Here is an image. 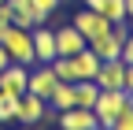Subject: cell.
Instances as JSON below:
<instances>
[{"label": "cell", "mask_w": 133, "mask_h": 130, "mask_svg": "<svg viewBox=\"0 0 133 130\" xmlns=\"http://www.w3.org/2000/svg\"><path fill=\"white\" fill-rule=\"evenodd\" d=\"M133 101V93H126V89H100V97H96V104H92V115H96V126H104V130H111L115 126V119L122 115V108Z\"/></svg>", "instance_id": "obj_1"}, {"label": "cell", "mask_w": 133, "mask_h": 130, "mask_svg": "<svg viewBox=\"0 0 133 130\" xmlns=\"http://www.w3.org/2000/svg\"><path fill=\"white\" fill-rule=\"evenodd\" d=\"M0 45H4V52H8L11 63H22V67H33V63H37L30 30H22V26H8V34L0 37Z\"/></svg>", "instance_id": "obj_2"}, {"label": "cell", "mask_w": 133, "mask_h": 130, "mask_svg": "<svg viewBox=\"0 0 133 130\" xmlns=\"http://www.w3.org/2000/svg\"><path fill=\"white\" fill-rule=\"evenodd\" d=\"M126 34H129V22H115L107 34H100V37L89 41V52H92L96 60H118V56H122V41H126Z\"/></svg>", "instance_id": "obj_3"}, {"label": "cell", "mask_w": 133, "mask_h": 130, "mask_svg": "<svg viewBox=\"0 0 133 130\" xmlns=\"http://www.w3.org/2000/svg\"><path fill=\"white\" fill-rule=\"evenodd\" d=\"M48 101H41L37 93H22L19 97V104H15V123H22V126H37L48 119Z\"/></svg>", "instance_id": "obj_4"}, {"label": "cell", "mask_w": 133, "mask_h": 130, "mask_svg": "<svg viewBox=\"0 0 133 130\" xmlns=\"http://www.w3.org/2000/svg\"><path fill=\"white\" fill-rule=\"evenodd\" d=\"M70 26L78 30L85 41H92V37H100V34H107L111 30V22L104 19V15H96L92 8H81V11H74V19H70Z\"/></svg>", "instance_id": "obj_5"}, {"label": "cell", "mask_w": 133, "mask_h": 130, "mask_svg": "<svg viewBox=\"0 0 133 130\" xmlns=\"http://www.w3.org/2000/svg\"><path fill=\"white\" fill-rule=\"evenodd\" d=\"M56 82H59V78L52 74V67H48V63H33L30 74H26V93H37L41 101H48V93L56 89Z\"/></svg>", "instance_id": "obj_6"}, {"label": "cell", "mask_w": 133, "mask_h": 130, "mask_svg": "<svg viewBox=\"0 0 133 130\" xmlns=\"http://www.w3.org/2000/svg\"><path fill=\"white\" fill-rule=\"evenodd\" d=\"M26 74H30V67L8 63V67L0 71V93H4V97H22L26 93Z\"/></svg>", "instance_id": "obj_7"}, {"label": "cell", "mask_w": 133, "mask_h": 130, "mask_svg": "<svg viewBox=\"0 0 133 130\" xmlns=\"http://www.w3.org/2000/svg\"><path fill=\"white\" fill-rule=\"evenodd\" d=\"M52 119L59 123V130H92L96 126L92 108H66V111H56Z\"/></svg>", "instance_id": "obj_8"}, {"label": "cell", "mask_w": 133, "mask_h": 130, "mask_svg": "<svg viewBox=\"0 0 133 130\" xmlns=\"http://www.w3.org/2000/svg\"><path fill=\"white\" fill-rule=\"evenodd\" d=\"M122 78H126V63L122 60H100V71H96V89H122Z\"/></svg>", "instance_id": "obj_9"}, {"label": "cell", "mask_w": 133, "mask_h": 130, "mask_svg": "<svg viewBox=\"0 0 133 130\" xmlns=\"http://www.w3.org/2000/svg\"><path fill=\"white\" fill-rule=\"evenodd\" d=\"M30 41H33V56L37 63H52L56 60V34L48 26H33L30 30Z\"/></svg>", "instance_id": "obj_10"}, {"label": "cell", "mask_w": 133, "mask_h": 130, "mask_svg": "<svg viewBox=\"0 0 133 130\" xmlns=\"http://www.w3.org/2000/svg\"><path fill=\"white\" fill-rule=\"evenodd\" d=\"M52 34H56V56H78L81 48H89V41L81 37L74 26H59Z\"/></svg>", "instance_id": "obj_11"}, {"label": "cell", "mask_w": 133, "mask_h": 130, "mask_svg": "<svg viewBox=\"0 0 133 130\" xmlns=\"http://www.w3.org/2000/svg\"><path fill=\"white\" fill-rule=\"evenodd\" d=\"M70 60V71H74V82H92L96 71H100V60L89 52V48H81L78 56H66Z\"/></svg>", "instance_id": "obj_12"}, {"label": "cell", "mask_w": 133, "mask_h": 130, "mask_svg": "<svg viewBox=\"0 0 133 130\" xmlns=\"http://www.w3.org/2000/svg\"><path fill=\"white\" fill-rule=\"evenodd\" d=\"M85 8H92L96 15H104L111 26L126 22V0H85Z\"/></svg>", "instance_id": "obj_13"}, {"label": "cell", "mask_w": 133, "mask_h": 130, "mask_svg": "<svg viewBox=\"0 0 133 130\" xmlns=\"http://www.w3.org/2000/svg\"><path fill=\"white\" fill-rule=\"evenodd\" d=\"M48 108H52V111L74 108V82H56V89L48 93Z\"/></svg>", "instance_id": "obj_14"}, {"label": "cell", "mask_w": 133, "mask_h": 130, "mask_svg": "<svg viewBox=\"0 0 133 130\" xmlns=\"http://www.w3.org/2000/svg\"><path fill=\"white\" fill-rule=\"evenodd\" d=\"M96 97H100L96 82H74V108H92Z\"/></svg>", "instance_id": "obj_15"}, {"label": "cell", "mask_w": 133, "mask_h": 130, "mask_svg": "<svg viewBox=\"0 0 133 130\" xmlns=\"http://www.w3.org/2000/svg\"><path fill=\"white\" fill-rule=\"evenodd\" d=\"M15 104H19V97H4L0 93V126L15 123Z\"/></svg>", "instance_id": "obj_16"}, {"label": "cell", "mask_w": 133, "mask_h": 130, "mask_svg": "<svg viewBox=\"0 0 133 130\" xmlns=\"http://www.w3.org/2000/svg\"><path fill=\"white\" fill-rule=\"evenodd\" d=\"M111 130H133V101L122 108V115L115 119V126H111Z\"/></svg>", "instance_id": "obj_17"}, {"label": "cell", "mask_w": 133, "mask_h": 130, "mask_svg": "<svg viewBox=\"0 0 133 130\" xmlns=\"http://www.w3.org/2000/svg\"><path fill=\"white\" fill-rule=\"evenodd\" d=\"M30 8H33V11H41V15H52V11L63 8V0H30Z\"/></svg>", "instance_id": "obj_18"}, {"label": "cell", "mask_w": 133, "mask_h": 130, "mask_svg": "<svg viewBox=\"0 0 133 130\" xmlns=\"http://www.w3.org/2000/svg\"><path fill=\"white\" fill-rule=\"evenodd\" d=\"M122 63H133V26H129V34H126V41H122V56H118Z\"/></svg>", "instance_id": "obj_19"}, {"label": "cell", "mask_w": 133, "mask_h": 130, "mask_svg": "<svg viewBox=\"0 0 133 130\" xmlns=\"http://www.w3.org/2000/svg\"><path fill=\"white\" fill-rule=\"evenodd\" d=\"M122 89L133 93V63H126V78H122Z\"/></svg>", "instance_id": "obj_20"}, {"label": "cell", "mask_w": 133, "mask_h": 130, "mask_svg": "<svg viewBox=\"0 0 133 130\" xmlns=\"http://www.w3.org/2000/svg\"><path fill=\"white\" fill-rule=\"evenodd\" d=\"M126 22L133 26V0H126Z\"/></svg>", "instance_id": "obj_21"}, {"label": "cell", "mask_w": 133, "mask_h": 130, "mask_svg": "<svg viewBox=\"0 0 133 130\" xmlns=\"http://www.w3.org/2000/svg\"><path fill=\"white\" fill-rule=\"evenodd\" d=\"M8 63H11V60H8V52H4V45H0V71L8 67Z\"/></svg>", "instance_id": "obj_22"}, {"label": "cell", "mask_w": 133, "mask_h": 130, "mask_svg": "<svg viewBox=\"0 0 133 130\" xmlns=\"http://www.w3.org/2000/svg\"><path fill=\"white\" fill-rule=\"evenodd\" d=\"M11 130H33V126H22V123H19V126H11Z\"/></svg>", "instance_id": "obj_23"}, {"label": "cell", "mask_w": 133, "mask_h": 130, "mask_svg": "<svg viewBox=\"0 0 133 130\" xmlns=\"http://www.w3.org/2000/svg\"><path fill=\"white\" fill-rule=\"evenodd\" d=\"M92 130H104V126H92Z\"/></svg>", "instance_id": "obj_24"}, {"label": "cell", "mask_w": 133, "mask_h": 130, "mask_svg": "<svg viewBox=\"0 0 133 130\" xmlns=\"http://www.w3.org/2000/svg\"><path fill=\"white\" fill-rule=\"evenodd\" d=\"M0 4H4V0H0Z\"/></svg>", "instance_id": "obj_25"}]
</instances>
